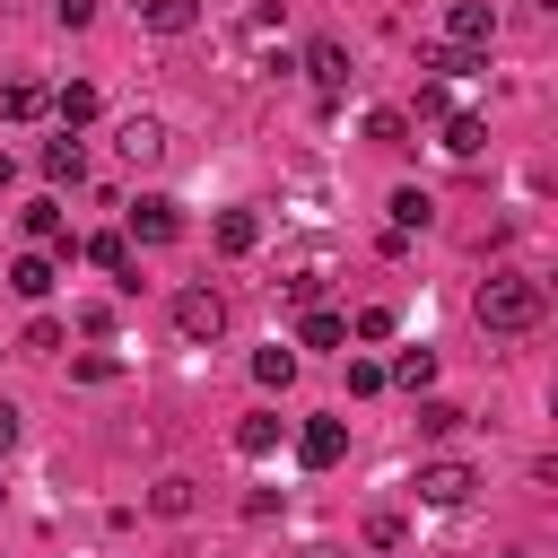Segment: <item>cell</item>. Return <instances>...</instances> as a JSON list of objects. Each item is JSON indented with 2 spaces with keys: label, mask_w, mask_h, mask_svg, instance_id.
I'll return each mask as SVG.
<instances>
[{
  "label": "cell",
  "mask_w": 558,
  "mask_h": 558,
  "mask_svg": "<svg viewBox=\"0 0 558 558\" xmlns=\"http://www.w3.org/2000/svg\"><path fill=\"white\" fill-rule=\"evenodd\" d=\"M471 314H480L497 340H523V331H541L549 296H541V279H532V270H488V279L471 288Z\"/></svg>",
  "instance_id": "1"
},
{
  "label": "cell",
  "mask_w": 558,
  "mask_h": 558,
  "mask_svg": "<svg viewBox=\"0 0 558 558\" xmlns=\"http://www.w3.org/2000/svg\"><path fill=\"white\" fill-rule=\"evenodd\" d=\"M174 331H183V340H218V331H227V296H218V288H183V296H174Z\"/></svg>",
  "instance_id": "2"
},
{
  "label": "cell",
  "mask_w": 558,
  "mask_h": 558,
  "mask_svg": "<svg viewBox=\"0 0 558 558\" xmlns=\"http://www.w3.org/2000/svg\"><path fill=\"white\" fill-rule=\"evenodd\" d=\"M480 471L471 462H418V506H471Z\"/></svg>",
  "instance_id": "3"
},
{
  "label": "cell",
  "mask_w": 558,
  "mask_h": 558,
  "mask_svg": "<svg viewBox=\"0 0 558 558\" xmlns=\"http://www.w3.org/2000/svg\"><path fill=\"white\" fill-rule=\"evenodd\" d=\"M113 148H122V166H157L166 157V122L157 113H122L113 122Z\"/></svg>",
  "instance_id": "4"
},
{
  "label": "cell",
  "mask_w": 558,
  "mask_h": 558,
  "mask_svg": "<svg viewBox=\"0 0 558 558\" xmlns=\"http://www.w3.org/2000/svg\"><path fill=\"white\" fill-rule=\"evenodd\" d=\"M445 44L488 52V44H497V9H488V0H453V9H445Z\"/></svg>",
  "instance_id": "5"
},
{
  "label": "cell",
  "mask_w": 558,
  "mask_h": 558,
  "mask_svg": "<svg viewBox=\"0 0 558 558\" xmlns=\"http://www.w3.org/2000/svg\"><path fill=\"white\" fill-rule=\"evenodd\" d=\"M340 453H349V427H340V418H305V427H296V462H305V471H331Z\"/></svg>",
  "instance_id": "6"
},
{
  "label": "cell",
  "mask_w": 558,
  "mask_h": 558,
  "mask_svg": "<svg viewBox=\"0 0 558 558\" xmlns=\"http://www.w3.org/2000/svg\"><path fill=\"white\" fill-rule=\"evenodd\" d=\"M26 235H35L52 262H78V235L61 227V201H26Z\"/></svg>",
  "instance_id": "7"
},
{
  "label": "cell",
  "mask_w": 558,
  "mask_h": 558,
  "mask_svg": "<svg viewBox=\"0 0 558 558\" xmlns=\"http://www.w3.org/2000/svg\"><path fill=\"white\" fill-rule=\"evenodd\" d=\"M131 235H140V244H174V235H183L174 201H166V192H140V201H131Z\"/></svg>",
  "instance_id": "8"
},
{
  "label": "cell",
  "mask_w": 558,
  "mask_h": 558,
  "mask_svg": "<svg viewBox=\"0 0 558 558\" xmlns=\"http://www.w3.org/2000/svg\"><path fill=\"white\" fill-rule=\"evenodd\" d=\"M418 70H436V78H471V70H488V52H471V44H418Z\"/></svg>",
  "instance_id": "9"
},
{
  "label": "cell",
  "mask_w": 558,
  "mask_h": 558,
  "mask_svg": "<svg viewBox=\"0 0 558 558\" xmlns=\"http://www.w3.org/2000/svg\"><path fill=\"white\" fill-rule=\"evenodd\" d=\"M305 78H314L323 96H340V87H349V52H340L331 35H323V44H305Z\"/></svg>",
  "instance_id": "10"
},
{
  "label": "cell",
  "mask_w": 558,
  "mask_h": 558,
  "mask_svg": "<svg viewBox=\"0 0 558 558\" xmlns=\"http://www.w3.org/2000/svg\"><path fill=\"white\" fill-rule=\"evenodd\" d=\"M78 253H87L96 270H113V288H140V270H131V244H122V235H87Z\"/></svg>",
  "instance_id": "11"
},
{
  "label": "cell",
  "mask_w": 558,
  "mask_h": 558,
  "mask_svg": "<svg viewBox=\"0 0 558 558\" xmlns=\"http://www.w3.org/2000/svg\"><path fill=\"white\" fill-rule=\"evenodd\" d=\"M44 174H52V183H87V148H78L70 131H61V140H44Z\"/></svg>",
  "instance_id": "12"
},
{
  "label": "cell",
  "mask_w": 558,
  "mask_h": 558,
  "mask_svg": "<svg viewBox=\"0 0 558 558\" xmlns=\"http://www.w3.org/2000/svg\"><path fill=\"white\" fill-rule=\"evenodd\" d=\"M209 235H218V253H253V244H262V218H253V209H218Z\"/></svg>",
  "instance_id": "13"
},
{
  "label": "cell",
  "mask_w": 558,
  "mask_h": 558,
  "mask_svg": "<svg viewBox=\"0 0 558 558\" xmlns=\"http://www.w3.org/2000/svg\"><path fill=\"white\" fill-rule=\"evenodd\" d=\"M52 279H61V262H52V253H26V262H9V288H17V296H52Z\"/></svg>",
  "instance_id": "14"
},
{
  "label": "cell",
  "mask_w": 558,
  "mask_h": 558,
  "mask_svg": "<svg viewBox=\"0 0 558 558\" xmlns=\"http://www.w3.org/2000/svg\"><path fill=\"white\" fill-rule=\"evenodd\" d=\"M384 384H401V392H427V384H436V349H401V357L384 366Z\"/></svg>",
  "instance_id": "15"
},
{
  "label": "cell",
  "mask_w": 558,
  "mask_h": 558,
  "mask_svg": "<svg viewBox=\"0 0 558 558\" xmlns=\"http://www.w3.org/2000/svg\"><path fill=\"white\" fill-rule=\"evenodd\" d=\"M52 113H61V131H87V122H96V87H87V78H70V87L52 96Z\"/></svg>",
  "instance_id": "16"
},
{
  "label": "cell",
  "mask_w": 558,
  "mask_h": 558,
  "mask_svg": "<svg viewBox=\"0 0 558 558\" xmlns=\"http://www.w3.org/2000/svg\"><path fill=\"white\" fill-rule=\"evenodd\" d=\"M349 340V323L340 314H323V305H305V323H296V349H340Z\"/></svg>",
  "instance_id": "17"
},
{
  "label": "cell",
  "mask_w": 558,
  "mask_h": 558,
  "mask_svg": "<svg viewBox=\"0 0 558 558\" xmlns=\"http://www.w3.org/2000/svg\"><path fill=\"white\" fill-rule=\"evenodd\" d=\"M140 26H157V35H183V26H201V9H192V0H140Z\"/></svg>",
  "instance_id": "18"
},
{
  "label": "cell",
  "mask_w": 558,
  "mask_h": 558,
  "mask_svg": "<svg viewBox=\"0 0 558 558\" xmlns=\"http://www.w3.org/2000/svg\"><path fill=\"white\" fill-rule=\"evenodd\" d=\"M44 105H52V96H44L35 78H9V87H0V113H9V122H35Z\"/></svg>",
  "instance_id": "19"
},
{
  "label": "cell",
  "mask_w": 558,
  "mask_h": 558,
  "mask_svg": "<svg viewBox=\"0 0 558 558\" xmlns=\"http://www.w3.org/2000/svg\"><path fill=\"white\" fill-rule=\"evenodd\" d=\"M445 148H453V157H480V148H488V122H480V113H445Z\"/></svg>",
  "instance_id": "20"
},
{
  "label": "cell",
  "mask_w": 558,
  "mask_h": 558,
  "mask_svg": "<svg viewBox=\"0 0 558 558\" xmlns=\"http://www.w3.org/2000/svg\"><path fill=\"white\" fill-rule=\"evenodd\" d=\"M366 140H384V148H410V113H401V105H375V113H366Z\"/></svg>",
  "instance_id": "21"
},
{
  "label": "cell",
  "mask_w": 558,
  "mask_h": 558,
  "mask_svg": "<svg viewBox=\"0 0 558 558\" xmlns=\"http://www.w3.org/2000/svg\"><path fill=\"white\" fill-rule=\"evenodd\" d=\"M427 218H436V201H427L418 183H401V192H392V227L410 235V227H427Z\"/></svg>",
  "instance_id": "22"
},
{
  "label": "cell",
  "mask_w": 558,
  "mask_h": 558,
  "mask_svg": "<svg viewBox=\"0 0 558 558\" xmlns=\"http://www.w3.org/2000/svg\"><path fill=\"white\" fill-rule=\"evenodd\" d=\"M270 445H279V418H270V410L235 418V453H270Z\"/></svg>",
  "instance_id": "23"
},
{
  "label": "cell",
  "mask_w": 558,
  "mask_h": 558,
  "mask_svg": "<svg viewBox=\"0 0 558 558\" xmlns=\"http://www.w3.org/2000/svg\"><path fill=\"white\" fill-rule=\"evenodd\" d=\"M148 514H192V480H157L148 488Z\"/></svg>",
  "instance_id": "24"
},
{
  "label": "cell",
  "mask_w": 558,
  "mask_h": 558,
  "mask_svg": "<svg viewBox=\"0 0 558 558\" xmlns=\"http://www.w3.org/2000/svg\"><path fill=\"white\" fill-rule=\"evenodd\" d=\"M349 331H357V340H392L401 323H392V305H357V323H349Z\"/></svg>",
  "instance_id": "25"
},
{
  "label": "cell",
  "mask_w": 558,
  "mask_h": 558,
  "mask_svg": "<svg viewBox=\"0 0 558 558\" xmlns=\"http://www.w3.org/2000/svg\"><path fill=\"white\" fill-rule=\"evenodd\" d=\"M253 375H262V384H288V375H296V349H279V340H270V349L253 357Z\"/></svg>",
  "instance_id": "26"
},
{
  "label": "cell",
  "mask_w": 558,
  "mask_h": 558,
  "mask_svg": "<svg viewBox=\"0 0 558 558\" xmlns=\"http://www.w3.org/2000/svg\"><path fill=\"white\" fill-rule=\"evenodd\" d=\"M453 427H462L453 401H418V436H453Z\"/></svg>",
  "instance_id": "27"
},
{
  "label": "cell",
  "mask_w": 558,
  "mask_h": 558,
  "mask_svg": "<svg viewBox=\"0 0 558 558\" xmlns=\"http://www.w3.org/2000/svg\"><path fill=\"white\" fill-rule=\"evenodd\" d=\"M52 349H61V323L35 314V323H26V357H52Z\"/></svg>",
  "instance_id": "28"
},
{
  "label": "cell",
  "mask_w": 558,
  "mask_h": 558,
  "mask_svg": "<svg viewBox=\"0 0 558 558\" xmlns=\"http://www.w3.org/2000/svg\"><path fill=\"white\" fill-rule=\"evenodd\" d=\"M349 392H357V401L384 392V366H375V357H349Z\"/></svg>",
  "instance_id": "29"
},
{
  "label": "cell",
  "mask_w": 558,
  "mask_h": 558,
  "mask_svg": "<svg viewBox=\"0 0 558 558\" xmlns=\"http://www.w3.org/2000/svg\"><path fill=\"white\" fill-rule=\"evenodd\" d=\"M52 17H61V26H87V17H96V0H52Z\"/></svg>",
  "instance_id": "30"
},
{
  "label": "cell",
  "mask_w": 558,
  "mask_h": 558,
  "mask_svg": "<svg viewBox=\"0 0 558 558\" xmlns=\"http://www.w3.org/2000/svg\"><path fill=\"white\" fill-rule=\"evenodd\" d=\"M9 445H17V410L0 401V453H9Z\"/></svg>",
  "instance_id": "31"
},
{
  "label": "cell",
  "mask_w": 558,
  "mask_h": 558,
  "mask_svg": "<svg viewBox=\"0 0 558 558\" xmlns=\"http://www.w3.org/2000/svg\"><path fill=\"white\" fill-rule=\"evenodd\" d=\"M9 183H17V157H9V148H0V192H9Z\"/></svg>",
  "instance_id": "32"
},
{
  "label": "cell",
  "mask_w": 558,
  "mask_h": 558,
  "mask_svg": "<svg viewBox=\"0 0 558 558\" xmlns=\"http://www.w3.org/2000/svg\"><path fill=\"white\" fill-rule=\"evenodd\" d=\"M506 558H523V549H506Z\"/></svg>",
  "instance_id": "33"
},
{
  "label": "cell",
  "mask_w": 558,
  "mask_h": 558,
  "mask_svg": "<svg viewBox=\"0 0 558 558\" xmlns=\"http://www.w3.org/2000/svg\"><path fill=\"white\" fill-rule=\"evenodd\" d=\"M314 558H331V549H314Z\"/></svg>",
  "instance_id": "34"
}]
</instances>
